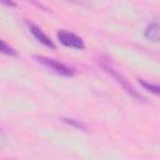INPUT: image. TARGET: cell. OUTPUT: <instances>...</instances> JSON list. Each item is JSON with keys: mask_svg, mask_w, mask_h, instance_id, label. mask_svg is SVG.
<instances>
[{"mask_svg": "<svg viewBox=\"0 0 160 160\" xmlns=\"http://www.w3.org/2000/svg\"><path fill=\"white\" fill-rule=\"evenodd\" d=\"M99 65L104 69V71H105L106 74H109L111 78H114V79L116 80V82L120 84V86H121L129 95H131L132 98L138 99L139 101H144V100H145L144 96L131 86V84L125 79V76H122V75L111 65V62H110L109 60H105V59L101 58V59H99Z\"/></svg>", "mask_w": 160, "mask_h": 160, "instance_id": "1", "label": "cell"}, {"mask_svg": "<svg viewBox=\"0 0 160 160\" xmlns=\"http://www.w3.org/2000/svg\"><path fill=\"white\" fill-rule=\"evenodd\" d=\"M34 59L39 64L44 65L45 68H48L49 70H51L52 72H55L58 75H61V76H72L75 74V71L71 68L66 66L65 64H62V62H60V61H58L55 59H51V58H48V56H42V55H35Z\"/></svg>", "mask_w": 160, "mask_h": 160, "instance_id": "2", "label": "cell"}, {"mask_svg": "<svg viewBox=\"0 0 160 160\" xmlns=\"http://www.w3.org/2000/svg\"><path fill=\"white\" fill-rule=\"evenodd\" d=\"M56 36H58V40L68 48H71L75 50H82L85 48L84 40L74 32H70L66 30H60L56 32Z\"/></svg>", "mask_w": 160, "mask_h": 160, "instance_id": "3", "label": "cell"}, {"mask_svg": "<svg viewBox=\"0 0 160 160\" xmlns=\"http://www.w3.org/2000/svg\"><path fill=\"white\" fill-rule=\"evenodd\" d=\"M145 38L151 42H160V18L154 19L148 24L144 31Z\"/></svg>", "mask_w": 160, "mask_h": 160, "instance_id": "4", "label": "cell"}, {"mask_svg": "<svg viewBox=\"0 0 160 160\" xmlns=\"http://www.w3.org/2000/svg\"><path fill=\"white\" fill-rule=\"evenodd\" d=\"M29 30H30V32L32 34V36H34L39 42H41L42 45H45L46 48H50V49H55V48H56L55 44H54V41H52L40 28H38L36 25H29Z\"/></svg>", "mask_w": 160, "mask_h": 160, "instance_id": "5", "label": "cell"}, {"mask_svg": "<svg viewBox=\"0 0 160 160\" xmlns=\"http://www.w3.org/2000/svg\"><path fill=\"white\" fill-rule=\"evenodd\" d=\"M139 84L148 91H150L151 94L156 95L160 98V84H154V82H149V81H145L142 79H139Z\"/></svg>", "mask_w": 160, "mask_h": 160, "instance_id": "6", "label": "cell"}, {"mask_svg": "<svg viewBox=\"0 0 160 160\" xmlns=\"http://www.w3.org/2000/svg\"><path fill=\"white\" fill-rule=\"evenodd\" d=\"M62 121L66 122V124H69V125H71V126H74V128H76V129L86 130V126L80 120H76V119H72V118H64Z\"/></svg>", "mask_w": 160, "mask_h": 160, "instance_id": "7", "label": "cell"}, {"mask_svg": "<svg viewBox=\"0 0 160 160\" xmlns=\"http://www.w3.org/2000/svg\"><path fill=\"white\" fill-rule=\"evenodd\" d=\"M1 51H2L4 54L9 55V56H18V51H16L14 48H11L10 45H8L4 40L1 41Z\"/></svg>", "mask_w": 160, "mask_h": 160, "instance_id": "8", "label": "cell"}, {"mask_svg": "<svg viewBox=\"0 0 160 160\" xmlns=\"http://www.w3.org/2000/svg\"><path fill=\"white\" fill-rule=\"evenodd\" d=\"M68 1H71L76 5H80V6H85V8H89L94 4L95 0H68Z\"/></svg>", "mask_w": 160, "mask_h": 160, "instance_id": "9", "label": "cell"}, {"mask_svg": "<svg viewBox=\"0 0 160 160\" xmlns=\"http://www.w3.org/2000/svg\"><path fill=\"white\" fill-rule=\"evenodd\" d=\"M1 2H2L4 5H6V6H11V8H15V6H16V4H15L12 0H1Z\"/></svg>", "mask_w": 160, "mask_h": 160, "instance_id": "10", "label": "cell"}]
</instances>
